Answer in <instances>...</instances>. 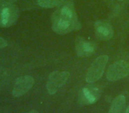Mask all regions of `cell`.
Returning <instances> with one entry per match:
<instances>
[{
	"mask_svg": "<svg viewBox=\"0 0 129 113\" xmlns=\"http://www.w3.org/2000/svg\"><path fill=\"white\" fill-rule=\"evenodd\" d=\"M118 1H123V0H118Z\"/></svg>",
	"mask_w": 129,
	"mask_h": 113,
	"instance_id": "16",
	"label": "cell"
},
{
	"mask_svg": "<svg viewBox=\"0 0 129 113\" xmlns=\"http://www.w3.org/2000/svg\"><path fill=\"white\" fill-rule=\"evenodd\" d=\"M95 32L96 37L103 41L111 39L114 34V31L111 23L104 20H99L95 22Z\"/></svg>",
	"mask_w": 129,
	"mask_h": 113,
	"instance_id": "9",
	"label": "cell"
},
{
	"mask_svg": "<svg viewBox=\"0 0 129 113\" xmlns=\"http://www.w3.org/2000/svg\"><path fill=\"white\" fill-rule=\"evenodd\" d=\"M64 0H37V4L43 8L58 7L63 4Z\"/></svg>",
	"mask_w": 129,
	"mask_h": 113,
	"instance_id": "11",
	"label": "cell"
},
{
	"mask_svg": "<svg viewBox=\"0 0 129 113\" xmlns=\"http://www.w3.org/2000/svg\"><path fill=\"white\" fill-rule=\"evenodd\" d=\"M7 46V43H6V41L4 39V38H2L1 36H0V49L2 48H5V47Z\"/></svg>",
	"mask_w": 129,
	"mask_h": 113,
	"instance_id": "12",
	"label": "cell"
},
{
	"mask_svg": "<svg viewBox=\"0 0 129 113\" xmlns=\"http://www.w3.org/2000/svg\"><path fill=\"white\" fill-rule=\"evenodd\" d=\"M51 27L59 34H67L81 28V23L72 2L58 6L51 16Z\"/></svg>",
	"mask_w": 129,
	"mask_h": 113,
	"instance_id": "1",
	"label": "cell"
},
{
	"mask_svg": "<svg viewBox=\"0 0 129 113\" xmlns=\"http://www.w3.org/2000/svg\"><path fill=\"white\" fill-rule=\"evenodd\" d=\"M95 45L83 37H77L75 40V52L80 58H88L95 52Z\"/></svg>",
	"mask_w": 129,
	"mask_h": 113,
	"instance_id": "8",
	"label": "cell"
},
{
	"mask_svg": "<svg viewBox=\"0 0 129 113\" xmlns=\"http://www.w3.org/2000/svg\"><path fill=\"white\" fill-rule=\"evenodd\" d=\"M108 60H109V58H108L107 55H102L100 57H98L93 62L91 66L88 69V72L86 74L85 81L88 83H94L98 81V80H100V78L104 74V69H105V66L108 63Z\"/></svg>",
	"mask_w": 129,
	"mask_h": 113,
	"instance_id": "3",
	"label": "cell"
},
{
	"mask_svg": "<svg viewBox=\"0 0 129 113\" xmlns=\"http://www.w3.org/2000/svg\"><path fill=\"white\" fill-rule=\"evenodd\" d=\"M19 18V8L13 4L0 5V27H9Z\"/></svg>",
	"mask_w": 129,
	"mask_h": 113,
	"instance_id": "2",
	"label": "cell"
},
{
	"mask_svg": "<svg viewBox=\"0 0 129 113\" xmlns=\"http://www.w3.org/2000/svg\"><path fill=\"white\" fill-rule=\"evenodd\" d=\"M102 91L99 88L95 86H90L83 88L81 90L79 95V102L81 105L93 104L100 98Z\"/></svg>",
	"mask_w": 129,
	"mask_h": 113,
	"instance_id": "6",
	"label": "cell"
},
{
	"mask_svg": "<svg viewBox=\"0 0 129 113\" xmlns=\"http://www.w3.org/2000/svg\"><path fill=\"white\" fill-rule=\"evenodd\" d=\"M17 0H0V5H5V4H13V3L16 2Z\"/></svg>",
	"mask_w": 129,
	"mask_h": 113,
	"instance_id": "13",
	"label": "cell"
},
{
	"mask_svg": "<svg viewBox=\"0 0 129 113\" xmlns=\"http://www.w3.org/2000/svg\"><path fill=\"white\" fill-rule=\"evenodd\" d=\"M34 83V78L30 75L17 78L13 88V95L14 97H20L24 95L32 88Z\"/></svg>",
	"mask_w": 129,
	"mask_h": 113,
	"instance_id": "7",
	"label": "cell"
},
{
	"mask_svg": "<svg viewBox=\"0 0 129 113\" xmlns=\"http://www.w3.org/2000/svg\"><path fill=\"white\" fill-rule=\"evenodd\" d=\"M70 73L68 72L56 71L49 75L46 83V89L50 95L56 94L67 81Z\"/></svg>",
	"mask_w": 129,
	"mask_h": 113,
	"instance_id": "4",
	"label": "cell"
},
{
	"mask_svg": "<svg viewBox=\"0 0 129 113\" xmlns=\"http://www.w3.org/2000/svg\"><path fill=\"white\" fill-rule=\"evenodd\" d=\"M129 74V63L124 60L115 62L106 72V78L110 81H116L126 77Z\"/></svg>",
	"mask_w": 129,
	"mask_h": 113,
	"instance_id": "5",
	"label": "cell"
},
{
	"mask_svg": "<svg viewBox=\"0 0 129 113\" xmlns=\"http://www.w3.org/2000/svg\"><path fill=\"white\" fill-rule=\"evenodd\" d=\"M125 103V97L123 95H119L113 100L109 113H121Z\"/></svg>",
	"mask_w": 129,
	"mask_h": 113,
	"instance_id": "10",
	"label": "cell"
},
{
	"mask_svg": "<svg viewBox=\"0 0 129 113\" xmlns=\"http://www.w3.org/2000/svg\"><path fill=\"white\" fill-rule=\"evenodd\" d=\"M125 113H129V106H128V107H127L126 110H125Z\"/></svg>",
	"mask_w": 129,
	"mask_h": 113,
	"instance_id": "15",
	"label": "cell"
},
{
	"mask_svg": "<svg viewBox=\"0 0 129 113\" xmlns=\"http://www.w3.org/2000/svg\"><path fill=\"white\" fill-rule=\"evenodd\" d=\"M27 113H38L37 110H35V109H33V110L29 111V112H27Z\"/></svg>",
	"mask_w": 129,
	"mask_h": 113,
	"instance_id": "14",
	"label": "cell"
}]
</instances>
